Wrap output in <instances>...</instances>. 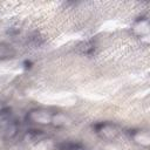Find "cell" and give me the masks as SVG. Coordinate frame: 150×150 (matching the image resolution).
<instances>
[{
    "label": "cell",
    "mask_w": 150,
    "mask_h": 150,
    "mask_svg": "<svg viewBox=\"0 0 150 150\" xmlns=\"http://www.w3.org/2000/svg\"><path fill=\"white\" fill-rule=\"evenodd\" d=\"M93 129L97 135L105 139H112L118 135V128L111 122H97L93 125Z\"/></svg>",
    "instance_id": "3"
},
{
    "label": "cell",
    "mask_w": 150,
    "mask_h": 150,
    "mask_svg": "<svg viewBox=\"0 0 150 150\" xmlns=\"http://www.w3.org/2000/svg\"><path fill=\"white\" fill-rule=\"evenodd\" d=\"M0 130L8 137H13L18 131V121L13 117L8 108L0 110Z\"/></svg>",
    "instance_id": "2"
},
{
    "label": "cell",
    "mask_w": 150,
    "mask_h": 150,
    "mask_svg": "<svg viewBox=\"0 0 150 150\" xmlns=\"http://www.w3.org/2000/svg\"><path fill=\"white\" fill-rule=\"evenodd\" d=\"M57 150H86V146L75 141H63L59 144H56Z\"/></svg>",
    "instance_id": "5"
},
{
    "label": "cell",
    "mask_w": 150,
    "mask_h": 150,
    "mask_svg": "<svg viewBox=\"0 0 150 150\" xmlns=\"http://www.w3.org/2000/svg\"><path fill=\"white\" fill-rule=\"evenodd\" d=\"M26 118L32 123L38 124H53V125H66V117L60 112H52L48 109L36 108L30 110Z\"/></svg>",
    "instance_id": "1"
},
{
    "label": "cell",
    "mask_w": 150,
    "mask_h": 150,
    "mask_svg": "<svg viewBox=\"0 0 150 150\" xmlns=\"http://www.w3.org/2000/svg\"><path fill=\"white\" fill-rule=\"evenodd\" d=\"M134 29L137 32L138 35L143 36V35H148L149 33V25H148V20L145 18H139L135 23H134Z\"/></svg>",
    "instance_id": "6"
},
{
    "label": "cell",
    "mask_w": 150,
    "mask_h": 150,
    "mask_svg": "<svg viewBox=\"0 0 150 150\" xmlns=\"http://www.w3.org/2000/svg\"><path fill=\"white\" fill-rule=\"evenodd\" d=\"M77 49L81 54H84V55H90L94 53L95 50V42L93 40H89V41H84L82 43H80L77 46Z\"/></svg>",
    "instance_id": "7"
},
{
    "label": "cell",
    "mask_w": 150,
    "mask_h": 150,
    "mask_svg": "<svg viewBox=\"0 0 150 150\" xmlns=\"http://www.w3.org/2000/svg\"><path fill=\"white\" fill-rule=\"evenodd\" d=\"M16 55L15 48L6 42H0V61H6L14 59Z\"/></svg>",
    "instance_id": "4"
}]
</instances>
